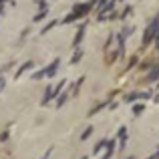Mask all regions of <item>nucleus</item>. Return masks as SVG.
Segmentation results:
<instances>
[{"label": "nucleus", "mask_w": 159, "mask_h": 159, "mask_svg": "<svg viewBox=\"0 0 159 159\" xmlns=\"http://www.w3.org/2000/svg\"><path fill=\"white\" fill-rule=\"evenodd\" d=\"M32 66H34V62H26V65H22L18 69V73H16V77H20V75L24 73V70H28V69H32Z\"/></svg>", "instance_id": "obj_2"}, {"label": "nucleus", "mask_w": 159, "mask_h": 159, "mask_svg": "<svg viewBox=\"0 0 159 159\" xmlns=\"http://www.w3.org/2000/svg\"><path fill=\"white\" fill-rule=\"evenodd\" d=\"M83 159H87V157H83Z\"/></svg>", "instance_id": "obj_9"}, {"label": "nucleus", "mask_w": 159, "mask_h": 159, "mask_svg": "<svg viewBox=\"0 0 159 159\" xmlns=\"http://www.w3.org/2000/svg\"><path fill=\"white\" fill-rule=\"evenodd\" d=\"M57 69H58V58H57V61H52V65L48 66V69H44V75H47V77H52V75L57 73Z\"/></svg>", "instance_id": "obj_1"}, {"label": "nucleus", "mask_w": 159, "mask_h": 159, "mask_svg": "<svg viewBox=\"0 0 159 159\" xmlns=\"http://www.w3.org/2000/svg\"><path fill=\"white\" fill-rule=\"evenodd\" d=\"M43 77H44V70H39V73L32 77V81H39V79H43Z\"/></svg>", "instance_id": "obj_4"}, {"label": "nucleus", "mask_w": 159, "mask_h": 159, "mask_svg": "<svg viewBox=\"0 0 159 159\" xmlns=\"http://www.w3.org/2000/svg\"><path fill=\"white\" fill-rule=\"evenodd\" d=\"M81 36H83V30H79V34H77V39H75V44L79 43V40H81Z\"/></svg>", "instance_id": "obj_6"}, {"label": "nucleus", "mask_w": 159, "mask_h": 159, "mask_svg": "<svg viewBox=\"0 0 159 159\" xmlns=\"http://www.w3.org/2000/svg\"><path fill=\"white\" fill-rule=\"evenodd\" d=\"M51 151H52V147H51V149H48V151H47V153H44V157H43V159H48V155H51Z\"/></svg>", "instance_id": "obj_7"}, {"label": "nucleus", "mask_w": 159, "mask_h": 159, "mask_svg": "<svg viewBox=\"0 0 159 159\" xmlns=\"http://www.w3.org/2000/svg\"><path fill=\"white\" fill-rule=\"evenodd\" d=\"M4 87H6V81H4V77H2V79H0V93H2Z\"/></svg>", "instance_id": "obj_5"}, {"label": "nucleus", "mask_w": 159, "mask_h": 159, "mask_svg": "<svg viewBox=\"0 0 159 159\" xmlns=\"http://www.w3.org/2000/svg\"><path fill=\"white\" fill-rule=\"evenodd\" d=\"M2 2H4V0H0V4H2Z\"/></svg>", "instance_id": "obj_8"}, {"label": "nucleus", "mask_w": 159, "mask_h": 159, "mask_svg": "<svg viewBox=\"0 0 159 159\" xmlns=\"http://www.w3.org/2000/svg\"><path fill=\"white\" fill-rule=\"evenodd\" d=\"M44 16H47V10H44V8H43V10H40V12H39V14H36V16H34V20H43V18H44Z\"/></svg>", "instance_id": "obj_3"}]
</instances>
